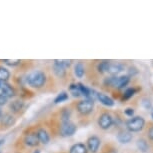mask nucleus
Here are the masks:
<instances>
[{
    "mask_svg": "<svg viewBox=\"0 0 153 153\" xmlns=\"http://www.w3.org/2000/svg\"><path fill=\"white\" fill-rule=\"evenodd\" d=\"M97 98L99 99L100 102L102 103L103 105H105V106H109V107H111V106L114 105L113 99H111L110 97L107 96V95H105V94L97 93Z\"/></svg>",
    "mask_w": 153,
    "mask_h": 153,
    "instance_id": "12",
    "label": "nucleus"
},
{
    "mask_svg": "<svg viewBox=\"0 0 153 153\" xmlns=\"http://www.w3.org/2000/svg\"><path fill=\"white\" fill-rule=\"evenodd\" d=\"M70 153H87V148L84 144L77 143L70 148Z\"/></svg>",
    "mask_w": 153,
    "mask_h": 153,
    "instance_id": "13",
    "label": "nucleus"
},
{
    "mask_svg": "<svg viewBox=\"0 0 153 153\" xmlns=\"http://www.w3.org/2000/svg\"><path fill=\"white\" fill-rule=\"evenodd\" d=\"M22 106H23V102L22 101H19V100H17V101H14V102L11 104V109H12L13 111H19L20 109L22 108Z\"/></svg>",
    "mask_w": 153,
    "mask_h": 153,
    "instance_id": "21",
    "label": "nucleus"
},
{
    "mask_svg": "<svg viewBox=\"0 0 153 153\" xmlns=\"http://www.w3.org/2000/svg\"><path fill=\"white\" fill-rule=\"evenodd\" d=\"M144 125L145 120L140 116L132 117L126 122V127L129 132H139L144 128Z\"/></svg>",
    "mask_w": 153,
    "mask_h": 153,
    "instance_id": "2",
    "label": "nucleus"
},
{
    "mask_svg": "<svg viewBox=\"0 0 153 153\" xmlns=\"http://www.w3.org/2000/svg\"><path fill=\"white\" fill-rule=\"evenodd\" d=\"M67 99H68L67 93H65V92H62V93H60L58 96L55 98L54 102H55V103H60V102H63V101H65V100H67Z\"/></svg>",
    "mask_w": 153,
    "mask_h": 153,
    "instance_id": "22",
    "label": "nucleus"
},
{
    "mask_svg": "<svg viewBox=\"0 0 153 153\" xmlns=\"http://www.w3.org/2000/svg\"><path fill=\"white\" fill-rule=\"evenodd\" d=\"M87 146H88V149L90 150L91 152L95 153L100 146V139L96 136L90 137L87 141Z\"/></svg>",
    "mask_w": 153,
    "mask_h": 153,
    "instance_id": "7",
    "label": "nucleus"
},
{
    "mask_svg": "<svg viewBox=\"0 0 153 153\" xmlns=\"http://www.w3.org/2000/svg\"><path fill=\"white\" fill-rule=\"evenodd\" d=\"M0 86H1V81H0Z\"/></svg>",
    "mask_w": 153,
    "mask_h": 153,
    "instance_id": "33",
    "label": "nucleus"
},
{
    "mask_svg": "<svg viewBox=\"0 0 153 153\" xmlns=\"http://www.w3.org/2000/svg\"><path fill=\"white\" fill-rule=\"evenodd\" d=\"M129 80H130V78H129V76H127V75H123V76H120V77L116 76L114 87H116L118 89L123 88L124 86H126L129 83Z\"/></svg>",
    "mask_w": 153,
    "mask_h": 153,
    "instance_id": "10",
    "label": "nucleus"
},
{
    "mask_svg": "<svg viewBox=\"0 0 153 153\" xmlns=\"http://www.w3.org/2000/svg\"><path fill=\"white\" fill-rule=\"evenodd\" d=\"M24 141L28 146H32V147L38 145V143H39V139H38V136H37L36 132H31V133L27 134L26 136H25Z\"/></svg>",
    "mask_w": 153,
    "mask_h": 153,
    "instance_id": "9",
    "label": "nucleus"
},
{
    "mask_svg": "<svg viewBox=\"0 0 153 153\" xmlns=\"http://www.w3.org/2000/svg\"><path fill=\"white\" fill-rule=\"evenodd\" d=\"M148 136L151 140H153V126L150 127L149 130H148Z\"/></svg>",
    "mask_w": 153,
    "mask_h": 153,
    "instance_id": "29",
    "label": "nucleus"
},
{
    "mask_svg": "<svg viewBox=\"0 0 153 153\" xmlns=\"http://www.w3.org/2000/svg\"><path fill=\"white\" fill-rule=\"evenodd\" d=\"M54 72L56 73L57 76L59 77H63L65 75V72H66V67H64L63 65L59 64L58 62L54 61Z\"/></svg>",
    "mask_w": 153,
    "mask_h": 153,
    "instance_id": "14",
    "label": "nucleus"
},
{
    "mask_svg": "<svg viewBox=\"0 0 153 153\" xmlns=\"http://www.w3.org/2000/svg\"><path fill=\"white\" fill-rule=\"evenodd\" d=\"M125 114L126 115H128V116H133V114H134V110L132 108H127L126 110H125Z\"/></svg>",
    "mask_w": 153,
    "mask_h": 153,
    "instance_id": "28",
    "label": "nucleus"
},
{
    "mask_svg": "<svg viewBox=\"0 0 153 153\" xmlns=\"http://www.w3.org/2000/svg\"><path fill=\"white\" fill-rule=\"evenodd\" d=\"M151 116H152V118H153V108H152V110H151Z\"/></svg>",
    "mask_w": 153,
    "mask_h": 153,
    "instance_id": "31",
    "label": "nucleus"
},
{
    "mask_svg": "<svg viewBox=\"0 0 153 153\" xmlns=\"http://www.w3.org/2000/svg\"><path fill=\"white\" fill-rule=\"evenodd\" d=\"M35 153H39V151H38V150H37V151H36Z\"/></svg>",
    "mask_w": 153,
    "mask_h": 153,
    "instance_id": "32",
    "label": "nucleus"
},
{
    "mask_svg": "<svg viewBox=\"0 0 153 153\" xmlns=\"http://www.w3.org/2000/svg\"><path fill=\"white\" fill-rule=\"evenodd\" d=\"M142 105L144 106V108L149 109L150 107H151V102H150L149 99H147V98H144V99L142 100Z\"/></svg>",
    "mask_w": 153,
    "mask_h": 153,
    "instance_id": "26",
    "label": "nucleus"
},
{
    "mask_svg": "<svg viewBox=\"0 0 153 153\" xmlns=\"http://www.w3.org/2000/svg\"><path fill=\"white\" fill-rule=\"evenodd\" d=\"M94 107V102L93 100L90 99H85L80 101L77 105V109L81 114H89L90 112L93 110Z\"/></svg>",
    "mask_w": 153,
    "mask_h": 153,
    "instance_id": "4",
    "label": "nucleus"
},
{
    "mask_svg": "<svg viewBox=\"0 0 153 153\" xmlns=\"http://www.w3.org/2000/svg\"><path fill=\"white\" fill-rule=\"evenodd\" d=\"M37 136H38V139L41 143L47 144L49 142V135L44 129H39L38 132H37Z\"/></svg>",
    "mask_w": 153,
    "mask_h": 153,
    "instance_id": "15",
    "label": "nucleus"
},
{
    "mask_svg": "<svg viewBox=\"0 0 153 153\" xmlns=\"http://www.w3.org/2000/svg\"><path fill=\"white\" fill-rule=\"evenodd\" d=\"M98 124H99V126L102 129H108L113 124V119H112L110 114L103 113L100 115L99 120H98Z\"/></svg>",
    "mask_w": 153,
    "mask_h": 153,
    "instance_id": "5",
    "label": "nucleus"
},
{
    "mask_svg": "<svg viewBox=\"0 0 153 153\" xmlns=\"http://www.w3.org/2000/svg\"><path fill=\"white\" fill-rule=\"evenodd\" d=\"M108 64H109V61H102L99 63L98 65V71L100 73H104V72L107 71V68H108Z\"/></svg>",
    "mask_w": 153,
    "mask_h": 153,
    "instance_id": "20",
    "label": "nucleus"
},
{
    "mask_svg": "<svg viewBox=\"0 0 153 153\" xmlns=\"http://www.w3.org/2000/svg\"><path fill=\"white\" fill-rule=\"evenodd\" d=\"M124 70V66L121 64V63H118V62H109L108 64V68H107V71L108 73H110L111 75H117L118 73L122 72Z\"/></svg>",
    "mask_w": 153,
    "mask_h": 153,
    "instance_id": "6",
    "label": "nucleus"
},
{
    "mask_svg": "<svg viewBox=\"0 0 153 153\" xmlns=\"http://www.w3.org/2000/svg\"><path fill=\"white\" fill-rule=\"evenodd\" d=\"M3 62L5 63V64L7 65H10V66H15V65H18L20 62L19 59H15V60H9V59H5L3 60Z\"/></svg>",
    "mask_w": 153,
    "mask_h": 153,
    "instance_id": "24",
    "label": "nucleus"
},
{
    "mask_svg": "<svg viewBox=\"0 0 153 153\" xmlns=\"http://www.w3.org/2000/svg\"><path fill=\"white\" fill-rule=\"evenodd\" d=\"M10 73L7 69H5L3 67H0V81H6L9 78Z\"/></svg>",
    "mask_w": 153,
    "mask_h": 153,
    "instance_id": "18",
    "label": "nucleus"
},
{
    "mask_svg": "<svg viewBox=\"0 0 153 153\" xmlns=\"http://www.w3.org/2000/svg\"><path fill=\"white\" fill-rule=\"evenodd\" d=\"M45 80V74L41 71H33L27 76V83L35 88H39L44 85Z\"/></svg>",
    "mask_w": 153,
    "mask_h": 153,
    "instance_id": "1",
    "label": "nucleus"
},
{
    "mask_svg": "<svg viewBox=\"0 0 153 153\" xmlns=\"http://www.w3.org/2000/svg\"><path fill=\"white\" fill-rule=\"evenodd\" d=\"M55 61L56 62H58L59 63V64H61V65H63V66H64V67H66V68H68L69 67V66H70L71 65V60H55Z\"/></svg>",
    "mask_w": 153,
    "mask_h": 153,
    "instance_id": "25",
    "label": "nucleus"
},
{
    "mask_svg": "<svg viewBox=\"0 0 153 153\" xmlns=\"http://www.w3.org/2000/svg\"><path fill=\"white\" fill-rule=\"evenodd\" d=\"M135 92H136V90H135L134 88H128L125 92H124L123 98L124 99H129V98L132 97L135 94Z\"/></svg>",
    "mask_w": 153,
    "mask_h": 153,
    "instance_id": "23",
    "label": "nucleus"
},
{
    "mask_svg": "<svg viewBox=\"0 0 153 153\" xmlns=\"http://www.w3.org/2000/svg\"><path fill=\"white\" fill-rule=\"evenodd\" d=\"M75 75H76L78 78H81L84 75V66H83L82 63H77L76 66H75Z\"/></svg>",
    "mask_w": 153,
    "mask_h": 153,
    "instance_id": "17",
    "label": "nucleus"
},
{
    "mask_svg": "<svg viewBox=\"0 0 153 153\" xmlns=\"http://www.w3.org/2000/svg\"><path fill=\"white\" fill-rule=\"evenodd\" d=\"M7 100H8V98H7L6 96H4L3 94L0 93V106L6 104V103H7Z\"/></svg>",
    "mask_w": 153,
    "mask_h": 153,
    "instance_id": "27",
    "label": "nucleus"
},
{
    "mask_svg": "<svg viewBox=\"0 0 153 153\" xmlns=\"http://www.w3.org/2000/svg\"><path fill=\"white\" fill-rule=\"evenodd\" d=\"M117 140L119 141L120 143H123V144L129 143L132 140L131 132H129L127 130H121L117 135Z\"/></svg>",
    "mask_w": 153,
    "mask_h": 153,
    "instance_id": "8",
    "label": "nucleus"
},
{
    "mask_svg": "<svg viewBox=\"0 0 153 153\" xmlns=\"http://www.w3.org/2000/svg\"><path fill=\"white\" fill-rule=\"evenodd\" d=\"M2 117V111H1V108H0V119H1Z\"/></svg>",
    "mask_w": 153,
    "mask_h": 153,
    "instance_id": "30",
    "label": "nucleus"
},
{
    "mask_svg": "<svg viewBox=\"0 0 153 153\" xmlns=\"http://www.w3.org/2000/svg\"><path fill=\"white\" fill-rule=\"evenodd\" d=\"M1 122L5 126H10L11 124L14 123V118L10 114H4V116L1 117Z\"/></svg>",
    "mask_w": 153,
    "mask_h": 153,
    "instance_id": "16",
    "label": "nucleus"
},
{
    "mask_svg": "<svg viewBox=\"0 0 153 153\" xmlns=\"http://www.w3.org/2000/svg\"><path fill=\"white\" fill-rule=\"evenodd\" d=\"M137 147L139 148L140 151L142 152H146L147 150H148V144H147V142L144 139H139L137 141Z\"/></svg>",
    "mask_w": 153,
    "mask_h": 153,
    "instance_id": "19",
    "label": "nucleus"
},
{
    "mask_svg": "<svg viewBox=\"0 0 153 153\" xmlns=\"http://www.w3.org/2000/svg\"><path fill=\"white\" fill-rule=\"evenodd\" d=\"M76 131V126L74 123L70 122V121H63L61 126H60V134L64 137L71 136Z\"/></svg>",
    "mask_w": 153,
    "mask_h": 153,
    "instance_id": "3",
    "label": "nucleus"
},
{
    "mask_svg": "<svg viewBox=\"0 0 153 153\" xmlns=\"http://www.w3.org/2000/svg\"><path fill=\"white\" fill-rule=\"evenodd\" d=\"M0 89H1V94H3L4 96H6L7 98L14 96L15 92H14V89L11 87L10 85L6 84L4 82H1V86H0Z\"/></svg>",
    "mask_w": 153,
    "mask_h": 153,
    "instance_id": "11",
    "label": "nucleus"
}]
</instances>
